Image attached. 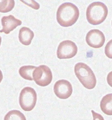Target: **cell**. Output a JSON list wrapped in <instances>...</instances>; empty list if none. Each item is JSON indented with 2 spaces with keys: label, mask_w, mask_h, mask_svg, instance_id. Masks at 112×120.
Listing matches in <instances>:
<instances>
[{
  "label": "cell",
  "mask_w": 112,
  "mask_h": 120,
  "mask_svg": "<svg viewBox=\"0 0 112 120\" xmlns=\"http://www.w3.org/2000/svg\"><path fill=\"white\" fill-rule=\"evenodd\" d=\"M3 74H2V73L1 71L0 70V83H1V82L2 81V79H3Z\"/></svg>",
  "instance_id": "cell-18"
},
{
  "label": "cell",
  "mask_w": 112,
  "mask_h": 120,
  "mask_svg": "<svg viewBox=\"0 0 112 120\" xmlns=\"http://www.w3.org/2000/svg\"><path fill=\"white\" fill-rule=\"evenodd\" d=\"M33 78L37 85L45 87L50 84L52 81L53 75L51 71L46 65H40L34 70Z\"/></svg>",
  "instance_id": "cell-5"
},
{
  "label": "cell",
  "mask_w": 112,
  "mask_h": 120,
  "mask_svg": "<svg viewBox=\"0 0 112 120\" xmlns=\"http://www.w3.org/2000/svg\"><path fill=\"white\" fill-rule=\"evenodd\" d=\"M1 21L3 29L0 30V32H4L5 34H9L10 32L22 24L21 20L16 19L12 15L4 16L1 18Z\"/></svg>",
  "instance_id": "cell-9"
},
{
  "label": "cell",
  "mask_w": 112,
  "mask_h": 120,
  "mask_svg": "<svg viewBox=\"0 0 112 120\" xmlns=\"http://www.w3.org/2000/svg\"><path fill=\"white\" fill-rule=\"evenodd\" d=\"M79 11L75 5L70 2L63 3L58 8L57 20L63 27H68L75 24L78 20Z\"/></svg>",
  "instance_id": "cell-1"
},
{
  "label": "cell",
  "mask_w": 112,
  "mask_h": 120,
  "mask_svg": "<svg viewBox=\"0 0 112 120\" xmlns=\"http://www.w3.org/2000/svg\"><path fill=\"white\" fill-rule=\"evenodd\" d=\"M1 40H2L1 38V37L0 36V46L1 45Z\"/></svg>",
  "instance_id": "cell-19"
},
{
  "label": "cell",
  "mask_w": 112,
  "mask_h": 120,
  "mask_svg": "<svg viewBox=\"0 0 112 120\" xmlns=\"http://www.w3.org/2000/svg\"><path fill=\"white\" fill-rule=\"evenodd\" d=\"M78 48L74 42L66 40L60 43L57 50V57L60 59L71 58L75 56Z\"/></svg>",
  "instance_id": "cell-6"
},
{
  "label": "cell",
  "mask_w": 112,
  "mask_h": 120,
  "mask_svg": "<svg viewBox=\"0 0 112 120\" xmlns=\"http://www.w3.org/2000/svg\"><path fill=\"white\" fill-rule=\"evenodd\" d=\"M15 1L14 0H0V12L8 13L14 8Z\"/></svg>",
  "instance_id": "cell-14"
},
{
  "label": "cell",
  "mask_w": 112,
  "mask_h": 120,
  "mask_svg": "<svg viewBox=\"0 0 112 120\" xmlns=\"http://www.w3.org/2000/svg\"><path fill=\"white\" fill-rule=\"evenodd\" d=\"M54 90L58 98L60 99H66L72 94L73 88L69 81L66 80H60L55 83Z\"/></svg>",
  "instance_id": "cell-7"
},
{
  "label": "cell",
  "mask_w": 112,
  "mask_h": 120,
  "mask_svg": "<svg viewBox=\"0 0 112 120\" xmlns=\"http://www.w3.org/2000/svg\"><path fill=\"white\" fill-rule=\"evenodd\" d=\"M34 37V33L28 27H21L19 30L18 38L20 42L23 45H30Z\"/></svg>",
  "instance_id": "cell-10"
},
{
  "label": "cell",
  "mask_w": 112,
  "mask_h": 120,
  "mask_svg": "<svg viewBox=\"0 0 112 120\" xmlns=\"http://www.w3.org/2000/svg\"><path fill=\"white\" fill-rule=\"evenodd\" d=\"M37 67L27 65L21 67L19 70V75L22 78L29 81H33V73Z\"/></svg>",
  "instance_id": "cell-12"
},
{
  "label": "cell",
  "mask_w": 112,
  "mask_h": 120,
  "mask_svg": "<svg viewBox=\"0 0 112 120\" xmlns=\"http://www.w3.org/2000/svg\"><path fill=\"white\" fill-rule=\"evenodd\" d=\"M4 120H26L23 114L18 110H12L5 115Z\"/></svg>",
  "instance_id": "cell-13"
},
{
  "label": "cell",
  "mask_w": 112,
  "mask_h": 120,
  "mask_svg": "<svg viewBox=\"0 0 112 120\" xmlns=\"http://www.w3.org/2000/svg\"><path fill=\"white\" fill-rule=\"evenodd\" d=\"M111 48H112V40L108 42L106 45L105 48V53L106 55L110 58H112V53H111Z\"/></svg>",
  "instance_id": "cell-15"
},
{
  "label": "cell",
  "mask_w": 112,
  "mask_h": 120,
  "mask_svg": "<svg viewBox=\"0 0 112 120\" xmlns=\"http://www.w3.org/2000/svg\"><path fill=\"white\" fill-rule=\"evenodd\" d=\"M100 108L103 113L108 115H112V94L104 96L100 102Z\"/></svg>",
  "instance_id": "cell-11"
},
{
  "label": "cell",
  "mask_w": 112,
  "mask_h": 120,
  "mask_svg": "<svg viewBox=\"0 0 112 120\" xmlns=\"http://www.w3.org/2000/svg\"><path fill=\"white\" fill-rule=\"evenodd\" d=\"M107 6L101 2H94L88 6L86 18L88 23L94 25L100 24L105 20L108 15Z\"/></svg>",
  "instance_id": "cell-2"
},
{
  "label": "cell",
  "mask_w": 112,
  "mask_h": 120,
  "mask_svg": "<svg viewBox=\"0 0 112 120\" xmlns=\"http://www.w3.org/2000/svg\"><path fill=\"white\" fill-rule=\"evenodd\" d=\"M91 112L93 117V120H104L103 117L101 114H98L93 110L91 111Z\"/></svg>",
  "instance_id": "cell-17"
},
{
  "label": "cell",
  "mask_w": 112,
  "mask_h": 120,
  "mask_svg": "<svg viewBox=\"0 0 112 120\" xmlns=\"http://www.w3.org/2000/svg\"><path fill=\"white\" fill-rule=\"evenodd\" d=\"M85 40L90 47L99 48L103 46L106 39L104 34L100 30L92 29L87 34Z\"/></svg>",
  "instance_id": "cell-8"
},
{
  "label": "cell",
  "mask_w": 112,
  "mask_h": 120,
  "mask_svg": "<svg viewBox=\"0 0 112 120\" xmlns=\"http://www.w3.org/2000/svg\"><path fill=\"white\" fill-rule=\"evenodd\" d=\"M75 72L79 81L88 89H92L96 84V79L91 68L85 63L76 64Z\"/></svg>",
  "instance_id": "cell-3"
},
{
  "label": "cell",
  "mask_w": 112,
  "mask_h": 120,
  "mask_svg": "<svg viewBox=\"0 0 112 120\" xmlns=\"http://www.w3.org/2000/svg\"><path fill=\"white\" fill-rule=\"evenodd\" d=\"M37 101V94L33 88L27 87L21 90L19 102L21 108L25 111H30L33 109Z\"/></svg>",
  "instance_id": "cell-4"
},
{
  "label": "cell",
  "mask_w": 112,
  "mask_h": 120,
  "mask_svg": "<svg viewBox=\"0 0 112 120\" xmlns=\"http://www.w3.org/2000/svg\"><path fill=\"white\" fill-rule=\"evenodd\" d=\"M22 2H24V3L26 4L27 5H28V6L30 7L31 8H33L34 9H39V8H40V5H39V4L37 3V2L34 1V0H31V3H26L24 1H23L22 0L21 1ZM26 1L28 2L27 0H26Z\"/></svg>",
  "instance_id": "cell-16"
}]
</instances>
